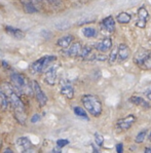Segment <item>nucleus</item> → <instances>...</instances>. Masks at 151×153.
<instances>
[{
	"instance_id": "nucleus-1",
	"label": "nucleus",
	"mask_w": 151,
	"mask_h": 153,
	"mask_svg": "<svg viewBox=\"0 0 151 153\" xmlns=\"http://www.w3.org/2000/svg\"><path fill=\"white\" fill-rule=\"evenodd\" d=\"M2 91L5 93V95L8 98V102L11 105V108L13 110V114H15L16 119L18 120L19 123L25 124L26 119H27V114H26V108L24 105V102L22 101L19 93L16 91L11 84L8 82H4L1 86Z\"/></svg>"
},
{
	"instance_id": "nucleus-2",
	"label": "nucleus",
	"mask_w": 151,
	"mask_h": 153,
	"mask_svg": "<svg viewBox=\"0 0 151 153\" xmlns=\"http://www.w3.org/2000/svg\"><path fill=\"white\" fill-rule=\"evenodd\" d=\"M10 79L13 82V86L19 94L28 96H31L33 94L31 82L28 80V78L25 75L20 74V73H11Z\"/></svg>"
},
{
	"instance_id": "nucleus-3",
	"label": "nucleus",
	"mask_w": 151,
	"mask_h": 153,
	"mask_svg": "<svg viewBox=\"0 0 151 153\" xmlns=\"http://www.w3.org/2000/svg\"><path fill=\"white\" fill-rule=\"evenodd\" d=\"M82 105L84 106L86 110L89 114L93 115L95 117H98L101 115L103 111L102 103H101L100 99L97 96L94 95H84L81 98Z\"/></svg>"
},
{
	"instance_id": "nucleus-4",
	"label": "nucleus",
	"mask_w": 151,
	"mask_h": 153,
	"mask_svg": "<svg viewBox=\"0 0 151 153\" xmlns=\"http://www.w3.org/2000/svg\"><path fill=\"white\" fill-rule=\"evenodd\" d=\"M134 63L142 70H151V51L140 48L134 55Z\"/></svg>"
},
{
	"instance_id": "nucleus-5",
	"label": "nucleus",
	"mask_w": 151,
	"mask_h": 153,
	"mask_svg": "<svg viewBox=\"0 0 151 153\" xmlns=\"http://www.w3.org/2000/svg\"><path fill=\"white\" fill-rule=\"evenodd\" d=\"M55 61H57L56 56H53V55L44 56L32 63L31 66H30V71H31V73H33V74L42 73L49 65L53 64Z\"/></svg>"
},
{
	"instance_id": "nucleus-6",
	"label": "nucleus",
	"mask_w": 151,
	"mask_h": 153,
	"mask_svg": "<svg viewBox=\"0 0 151 153\" xmlns=\"http://www.w3.org/2000/svg\"><path fill=\"white\" fill-rule=\"evenodd\" d=\"M31 86H32V91L33 95L35 96V99L38 102V104L40 107H43L46 105L48 103V97H46L45 93L42 91V88H40L39 83L36 80H32L31 81Z\"/></svg>"
},
{
	"instance_id": "nucleus-7",
	"label": "nucleus",
	"mask_w": 151,
	"mask_h": 153,
	"mask_svg": "<svg viewBox=\"0 0 151 153\" xmlns=\"http://www.w3.org/2000/svg\"><path fill=\"white\" fill-rule=\"evenodd\" d=\"M58 69L57 65H49L44 72V82L48 85H55L57 83V77H58Z\"/></svg>"
},
{
	"instance_id": "nucleus-8",
	"label": "nucleus",
	"mask_w": 151,
	"mask_h": 153,
	"mask_svg": "<svg viewBox=\"0 0 151 153\" xmlns=\"http://www.w3.org/2000/svg\"><path fill=\"white\" fill-rule=\"evenodd\" d=\"M136 121V117L134 115H129V116H126L123 118H120L117 120L116 122V128L120 131H127L129 128H132L134 123Z\"/></svg>"
},
{
	"instance_id": "nucleus-9",
	"label": "nucleus",
	"mask_w": 151,
	"mask_h": 153,
	"mask_svg": "<svg viewBox=\"0 0 151 153\" xmlns=\"http://www.w3.org/2000/svg\"><path fill=\"white\" fill-rule=\"evenodd\" d=\"M16 147L19 148L21 152H33L34 149H33V144L30 141V139L28 137H20L18 138L16 142Z\"/></svg>"
},
{
	"instance_id": "nucleus-10",
	"label": "nucleus",
	"mask_w": 151,
	"mask_h": 153,
	"mask_svg": "<svg viewBox=\"0 0 151 153\" xmlns=\"http://www.w3.org/2000/svg\"><path fill=\"white\" fill-rule=\"evenodd\" d=\"M148 20H149V13L144 6H141L138 9V21L136 22V26L141 29H144Z\"/></svg>"
},
{
	"instance_id": "nucleus-11",
	"label": "nucleus",
	"mask_w": 151,
	"mask_h": 153,
	"mask_svg": "<svg viewBox=\"0 0 151 153\" xmlns=\"http://www.w3.org/2000/svg\"><path fill=\"white\" fill-rule=\"evenodd\" d=\"M131 55V51H129V46L124 43H120L117 46V62L122 63L123 61H126L127 58Z\"/></svg>"
},
{
	"instance_id": "nucleus-12",
	"label": "nucleus",
	"mask_w": 151,
	"mask_h": 153,
	"mask_svg": "<svg viewBox=\"0 0 151 153\" xmlns=\"http://www.w3.org/2000/svg\"><path fill=\"white\" fill-rule=\"evenodd\" d=\"M111 48H112V40L109 37L103 38L102 40L99 41L96 45V49L98 51H100V53H106V51H108L109 49H111Z\"/></svg>"
},
{
	"instance_id": "nucleus-13",
	"label": "nucleus",
	"mask_w": 151,
	"mask_h": 153,
	"mask_svg": "<svg viewBox=\"0 0 151 153\" xmlns=\"http://www.w3.org/2000/svg\"><path fill=\"white\" fill-rule=\"evenodd\" d=\"M81 43L78 41L74 42V43L70 44L67 48V51H66L65 55H67L68 56H71V58H75V56H78L80 53V51H81Z\"/></svg>"
},
{
	"instance_id": "nucleus-14",
	"label": "nucleus",
	"mask_w": 151,
	"mask_h": 153,
	"mask_svg": "<svg viewBox=\"0 0 151 153\" xmlns=\"http://www.w3.org/2000/svg\"><path fill=\"white\" fill-rule=\"evenodd\" d=\"M4 31L7 33L8 35H10L11 37L16 39H23L26 36V34L24 33V31H22L21 29H18V28H13L11 26H5L4 27Z\"/></svg>"
},
{
	"instance_id": "nucleus-15",
	"label": "nucleus",
	"mask_w": 151,
	"mask_h": 153,
	"mask_svg": "<svg viewBox=\"0 0 151 153\" xmlns=\"http://www.w3.org/2000/svg\"><path fill=\"white\" fill-rule=\"evenodd\" d=\"M101 27L103 28L105 31L109 32V33H113L115 31V22L114 19H113L112 16H109L107 18H105L101 23Z\"/></svg>"
},
{
	"instance_id": "nucleus-16",
	"label": "nucleus",
	"mask_w": 151,
	"mask_h": 153,
	"mask_svg": "<svg viewBox=\"0 0 151 153\" xmlns=\"http://www.w3.org/2000/svg\"><path fill=\"white\" fill-rule=\"evenodd\" d=\"M61 94L67 99H73L74 98V88L70 83H65L61 86Z\"/></svg>"
},
{
	"instance_id": "nucleus-17",
	"label": "nucleus",
	"mask_w": 151,
	"mask_h": 153,
	"mask_svg": "<svg viewBox=\"0 0 151 153\" xmlns=\"http://www.w3.org/2000/svg\"><path fill=\"white\" fill-rule=\"evenodd\" d=\"M129 102L133 103L134 105H137V106H140L142 108H145V109H149L151 107V105L147 101H145L143 98L141 97H138V96H133V97L129 98Z\"/></svg>"
},
{
	"instance_id": "nucleus-18",
	"label": "nucleus",
	"mask_w": 151,
	"mask_h": 153,
	"mask_svg": "<svg viewBox=\"0 0 151 153\" xmlns=\"http://www.w3.org/2000/svg\"><path fill=\"white\" fill-rule=\"evenodd\" d=\"M73 39H74V37H73L72 35H65V36H63L58 39L57 45L60 46V48H67L68 46L72 43Z\"/></svg>"
},
{
	"instance_id": "nucleus-19",
	"label": "nucleus",
	"mask_w": 151,
	"mask_h": 153,
	"mask_svg": "<svg viewBox=\"0 0 151 153\" xmlns=\"http://www.w3.org/2000/svg\"><path fill=\"white\" fill-rule=\"evenodd\" d=\"M91 51H93L91 46H89V45L82 46L81 51H80V53H79V56H81V58L84 59V60H89V59H91Z\"/></svg>"
},
{
	"instance_id": "nucleus-20",
	"label": "nucleus",
	"mask_w": 151,
	"mask_h": 153,
	"mask_svg": "<svg viewBox=\"0 0 151 153\" xmlns=\"http://www.w3.org/2000/svg\"><path fill=\"white\" fill-rule=\"evenodd\" d=\"M116 20L120 24H127V23H129V21L132 20V16L127 13H120L117 15Z\"/></svg>"
},
{
	"instance_id": "nucleus-21",
	"label": "nucleus",
	"mask_w": 151,
	"mask_h": 153,
	"mask_svg": "<svg viewBox=\"0 0 151 153\" xmlns=\"http://www.w3.org/2000/svg\"><path fill=\"white\" fill-rule=\"evenodd\" d=\"M82 33L83 35L86 37V38H93V37H96L98 35V32L95 28H91V27H86V28H83L82 30Z\"/></svg>"
},
{
	"instance_id": "nucleus-22",
	"label": "nucleus",
	"mask_w": 151,
	"mask_h": 153,
	"mask_svg": "<svg viewBox=\"0 0 151 153\" xmlns=\"http://www.w3.org/2000/svg\"><path fill=\"white\" fill-rule=\"evenodd\" d=\"M74 113H75V115H77L78 117H81V118H83V119H86V120H89V116H88V113L86 112V110L83 109V108H81V107H79V106H77V107H74Z\"/></svg>"
},
{
	"instance_id": "nucleus-23",
	"label": "nucleus",
	"mask_w": 151,
	"mask_h": 153,
	"mask_svg": "<svg viewBox=\"0 0 151 153\" xmlns=\"http://www.w3.org/2000/svg\"><path fill=\"white\" fill-rule=\"evenodd\" d=\"M147 133H148L147 129H143L142 131H140V133L137 135V137L135 139V142L138 143V144H140V143H143L144 140H145V138H146V136H147Z\"/></svg>"
},
{
	"instance_id": "nucleus-24",
	"label": "nucleus",
	"mask_w": 151,
	"mask_h": 153,
	"mask_svg": "<svg viewBox=\"0 0 151 153\" xmlns=\"http://www.w3.org/2000/svg\"><path fill=\"white\" fill-rule=\"evenodd\" d=\"M116 59H117V48H113L111 53H110L109 58H108V62H109L110 65H112V64H114Z\"/></svg>"
},
{
	"instance_id": "nucleus-25",
	"label": "nucleus",
	"mask_w": 151,
	"mask_h": 153,
	"mask_svg": "<svg viewBox=\"0 0 151 153\" xmlns=\"http://www.w3.org/2000/svg\"><path fill=\"white\" fill-rule=\"evenodd\" d=\"M25 11L28 13H36L37 9L35 8V6L33 5L32 3H26L25 4Z\"/></svg>"
},
{
	"instance_id": "nucleus-26",
	"label": "nucleus",
	"mask_w": 151,
	"mask_h": 153,
	"mask_svg": "<svg viewBox=\"0 0 151 153\" xmlns=\"http://www.w3.org/2000/svg\"><path fill=\"white\" fill-rule=\"evenodd\" d=\"M95 141H96V144L98 145L99 147H101V146L103 145V143H104L103 136L101 135V134H99V133H96L95 134Z\"/></svg>"
},
{
	"instance_id": "nucleus-27",
	"label": "nucleus",
	"mask_w": 151,
	"mask_h": 153,
	"mask_svg": "<svg viewBox=\"0 0 151 153\" xmlns=\"http://www.w3.org/2000/svg\"><path fill=\"white\" fill-rule=\"evenodd\" d=\"M68 144H69V141L66 140V139H60V140L57 141V146L60 148L65 147V146H67Z\"/></svg>"
},
{
	"instance_id": "nucleus-28",
	"label": "nucleus",
	"mask_w": 151,
	"mask_h": 153,
	"mask_svg": "<svg viewBox=\"0 0 151 153\" xmlns=\"http://www.w3.org/2000/svg\"><path fill=\"white\" fill-rule=\"evenodd\" d=\"M40 119H41V115L40 114H34L33 116L31 117V122L32 123H37L38 121H40Z\"/></svg>"
},
{
	"instance_id": "nucleus-29",
	"label": "nucleus",
	"mask_w": 151,
	"mask_h": 153,
	"mask_svg": "<svg viewBox=\"0 0 151 153\" xmlns=\"http://www.w3.org/2000/svg\"><path fill=\"white\" fill-rule=\"evenodd\" d=\"M116 151L118 152V153H121L122 151H123V148H122V144H121V143L116 145Z\"/></svg>"
},
{
	"instance_id": "nucleus-30",
	"label": "nucleus",
	"mask_w": 151,
	"mask_h": 153,
	"mask_svg": "<svg viewBox=\"0 0 151 153\" xmlns=\"http://www.w3.org/2000/svg\"><path fill=\"white\" fill-rule=\"evenodd\" d=\"M53 152H61V148L57 146V148H55V149H53Z\"/></svg>"
},
{
	"instance_id": "nucleus-31",
	"label": "nucleus",
	"mask_w": 151,
	"mask_h": 153,
	"mask_svg": "<svg viewBox=\"0 0 151 153\" xmlns=\"http://www.w3.org/2000/svg\"><path fill=\"white\" fill-rule=\"evenodd\" d=\"M144 151H145V152H150L151 153V148H146V149L144 150Z\"/></svg>"
},
{
	"instance_id": "nucleus-32",
	"label": "nucleus",
	"mask_w": 151,
	"mask_h": 153,
	"mask_svg": "<svg viewBox=\"0 0 151 153\" xmlns=\"http://www.w3.org/2000/svg\"><path fill=\"white\" fill-rule=\"evenodd\" d=\"M147 98L149 99V100L151 101V91H149V93H148V95H147Z\"/></svg>"
},
{
	"instance_id": "nucleus-33",
	"label": "nucleus",
	"mask_w": 151,
	"mask_h": 153,
	"mask_svg": "<svg viewBox=\"0 0 151 153\" xmlns=\"http://www.w3.org/2000/svg\"><path fill=\"white\" fill-rule=\"evenodd\" d=\"M4 152H10V153H13V151L11 149H6V150H4Z\"/></svg>"
},
{
	"instance_id": "nucleus-34",
	"label": "nucleus",
	"mask_w": 151,
	"mask_h": 153,
	"mask_svg": "<svg viewBox=\"0 0 151 153\" xmlns=\"http://www.w3.org/2000/svg\"><path fill=\"white\" fill-rule=\"evenodd\" d=\"M149 141L151 142V134H150V136H149Z\"/></svg>"
}]
</instances>
